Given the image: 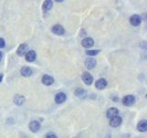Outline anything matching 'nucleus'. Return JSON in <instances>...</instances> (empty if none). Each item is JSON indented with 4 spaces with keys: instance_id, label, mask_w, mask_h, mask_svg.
Segmentation results:
<instances>
[{
    "instance_id": "nucleus-1",
    "label": "nucleus",
    "mask_w": 147,
    "mask_h": 138,
    "mask_svg": "<svg viewBox=\"0 0 147 138\" xmlns=\"http://www.w3.org/2000/svg\"><path fill=\"white\" fill-rule=\"evenodd\" d=\"M122 119L120 118L119 115L118 116H115V117H113V118H111L110 119V126L111 127H118V126H120V124H122Z\"/></svg>"
},
{
    "instance_id": "nucleus-2",
    "label": "nucleus",
    "mask_w": 147,
    "mask_h": 138,
    "mask_svg": "<svg viewBox=\"0 0 147 138\" xmlns=\"http://www.w3.org/2000/svg\"><path fill=\"white\" fill-rule=\"evenodd\" d=\"M82 79H83V81L86 85H88V86H90L93 82V77L91 75V74H89L88 72H86L83 74Z\"/></svg>"
},
{
    "instance_id": "nucleus-3",
    "label": "nucleus",
    "mask_w": 147,
    "mask_h": 138,
    "mask_svg": "<svg viewBox=\"0 0 147 138\" xmlns=\"http://www.w3.org/2000/svg\"><path fill=\"white\" fill-rule=\"evenodd\" d=\"M122 102L125 106H132V104H134L135 102V98L132 96V95H128L126 97L123 98Z\"/></svg>"
},
{
    "instance_id": "nucleus-4",
    "label": "nucleus",
    "mask_w": 147,
    "mask_h": 138,
    "mask_svg": "<svg viewBox=\"0 0 147 138\" xmlns=\"http://www.w3.org/2000/svg\"><path fill=\"white\" fill-rule=\"evenodd\" d=\"M85 65H86V67L88 68V69H92V68L95 67V66H96L97 61H96V59H95V58L89 57V58H88V59L86 60Z\"/></svg>"
},
{
    "instance_id": "nucleus-5",
    "label": "nucleus",
    "mask_w": 147,
    "mask_h": 138,
    "mask_svg": "<svg viewBox=\"0 0 147 138\" xmlns=\"http://www.w3.org/2000/svg\"><path fill=\"white\" fill-rule=\"evenodd\" d=\"M29 50V47L28 45L26 43H22V44H20L19 47L18 48V51H17V53H18V55L19 56H23L26 55V53L28 52Z\"/></svg>"
},
{
    "instance_id": "nucleus-6",
    "label": "nucleus",
    "mask_w": 147,
    "mask_h": 138,
    "mask_svg": "<svg viewBox=\"0 0 147 138\" xmlns=\"http://www.w3.org/2000/svg\"><path fill=\"white\" fill-rule=\"evenodd\" d=\"M141 22H142V19H141V17L138 15H132L131 18H130V23H131L132 26L140 25Z\"/></svg>"
},
{
    "instance_id": "nucleus-7",
    "label": "nucleus",
    "mask_w": 147,
    "mask_h": 138,
    "mask_svg": "<svg viewBox=\"0 0 147 138\" xmlns=\"http://www.w3.org/2000/svg\"><path fill=\"white\" fill-rule=\"evenodd\" d=\"M41 82L44 84V85H46V86H51V84H53L54 79H53V77H51V75H43V77H42Z\"/></svg>"
},
{
    "instance_id": "nucleus-8",
    "label": "nucleus",
    "mask_w": 147,
    "mask_h": 138,
    "mask_svg": "<svg viewBox=\"0 0 147 138\" xmlns=\"http://www.w3.org/2000/svg\"><path fill=\"white\" fill-rule=\"evenodd\" d=\"M25 58H26V61L27 62H33L34 60L36 59V53L34 51H28L27 53H26L25 55Z\"/></svg>"
},
{
    "instance_id": "nucleus-9",
    "label": "nucleus",
    "mask_w": 147,
    "mask_h": 138,
    "mask_svg": "<svg viewBox=\"0 0 147 138\" xmlns=\"http://www.w3.org/2000/svg\"><path fill=\"white\" fill-rule=\"evenodd\" d=\"M29 129H31V131L33 132V133H36L40 130L41 128V123L37 122V121H32L31 123H29Z\"/></svg>"
},
{
    "instance_id": "nucleus-10",
    "label": "nucleus",
    "mask_w": 147,
    "mask_h": 138,
    "mask_svg": "<svg viewBox=\"0 0 147 138\" xmlns=\"http://www.w3.org/2000/svg\"><path fill=\"white\" fill-rule=\"evenodd\" d=\"M119 115V110L118 109H116V108H110L108 110V112H107V117L109 118V119H111V118H113L115 116H118Z\"/></svg>"
},
{
    "instance_id": "nucleus-11",
    "label": "nucleus",
    "mask_w": 147,
    "mask_h": 138,
    "mask_svg": "<svg viewBox=\"0 0 147 138\" xmlns=\"http://www.w3.org/2000/svg\"><path fill=\"white\" fill-rule=\"evenodd\" d=\"M51 30H53V33L57 34V35L64 34V29H63V27L61 25H54L53 28H51Z\"/></svg>"
},
{
    "instance_id": "nucleus-12",
    "label": "nucleus",
    "mask_w": 147,
    "mask_h": 138,
    "mask_svg": "<svg viewBox=\"0 0 147 138\" xmlns=\"http://www.w3.org/2000/svg\"><path fill=\"white\" fill-rule=\"evenodd\" d=\"M65 100H66V95L63 92H60L55 96V102L58 104L63 103V102L65 101Z\"/></svg>"
},
{
    "instance_id": "nucleus-13",
    "label": "nucleus",
    "mask_w": 147,
    "mask_h": 138,
    "mask_svg": "<svg viewBox=\"0 0 147 138\" xmlns=\"http://www.w3.org/2000/svg\"><path fill=\"white\" fill-rule=\"evenodd\" d=\"M107 81H106V79L104 78H99L98 81L96 82V88H98V90H103V88H105L107 87Z\"/></svg>"
},
{
    "instance_id": "nucleus-14",
    "label": "nucleus",
    "mask_w": 147,
    "mask_h": 138,
    "mask_svg": "<svg viewBox=\"0 0 147 138\" xmlns=\"http://www.w3.org/2000/svg\"><path fill=\"white\" fill-rule=\"evenodd\" d=\"M81 43L85 48H90L94 45V41H93V39L88 37V38H85L83 41L81 42Z\"/></svg>"
},
{
    "instance_id": "nucleus-15",
    "label": "nucleus",
    "mask_w": 147,
    "mask_h": 138,
    "mask_svg": "<svg viewBox=\"0 0 147 138\" xmlns=\"http://www.w3.org/2000/svg\"><path fill=\"white\" fill-rule=\"evenodd\" d=\"M20 72L23 77H29V75H32V69L28 67V66H24V67L21 68Z\"/></svg>"
},
{
    "instance_id": "nucleus-16",
    "label": "nucleus",
    "mask_w": 147,
    "mask_h": 138,
    "mask_svg": "<svg viewBox=\"0 0 147 138\" xmlns=\"http://www.w3.org/2000/svg\"><path fill=\"white\" fill-rule=\"evenodd\" d=\"M137 129L142 133L147 130V122L145 120H142V121L139 122V123H138V125H137Z\"/></svg>"
},
{
    "instance_id": "nucleus-17",
    "label": "nucleus",
    "mask_w": 147,
    "mask_h": 138,
    "mask_svg": "<svg viewBox=\"0 0 147 138\" xmlns=\"http://www.w3.org/2000/svg\"><path fill=\"white\" fill-rule=\"evenodd\" d=\"M14 102L17 104V105H22L24 102H25V98L21 95H17L15 98H14Z\"/></svg>"
},
{
    "instance_id": "nucleus-18",
    "label": "nucleus",
    "mask_w": 147,
    "mask_h": 138,
    "mask_svg": "<svg viewBox=\"0 0 147 138\" xmlns=\"http://www.w3.org/2000/svg\"><path fill=\"white\" fill-rule=\"evenodd\" d=\"M51 7H53V1H51V0H45L44 3H43V6H42L43 10L44 11L50 10Z\"/></svg>"
},
{
    "instance_id": "nucleus-19",
    "label": "nucleus",
    "mask_w": 147,
    "mask_h": 138,
    "mask_svg": "<svg viewBox=\"0 0 147 138\" xmlns=\"http://www.w3.org/2000/svg\"><path fill=\"white\" fill-rule=\"evenodd\" d=\"M76 96L80 98V99H84V98L86 97V92L83 88H77L76 90Z\"/></svg>"
},
{
    "instance_id": "nucleus-20",
    "label": "nucleus",
    "mask_w": 147,
    "mask_h": 138,
    "mask_svg": "<svg viewBox=\"0 0 147 138\" xmlns=\"http://www.w3.org/2000/svg\"><path fill=\"white\" fill-rule=\"evenodd\" d=\"M98 53H99V50H88L86 52V55H90V56H96Z\"/></svg>"
},
{
    "instance_id": "nucleus-21",
    "label": "nucleus",
    "mask_w": 147,
    "mask_h": 138,
    "mask_svg": "<svg viewBox=\"0 0 147 138\" xmlns=\"http://www.w3.org/2000/svg\"><path fill=\"white\" fill-rule=\"evenodd\" d=\"M5 40L2 39V38H0V48H4L5 47Z\"/></svg>"
},
{
    "instance_id": "nucleus-22",
    "label": "nucleus",
    "mask_w": 147,
    "mask_h": 138,
    "mask_svg": "<svg viewBox=\"0 0 147 138\" xmlns=\"http://www.w3.org/2000/svg\"><path fill=\"white\" fill-rule=\"evenodd\" d=\"M46 138H57V136L53 135V133H49V135H47Z\"/></svg>"
},
{
    "instance_id": "nucleus-23",
    "label": "nucleus",
    "mask_w": 147,
    "mask_h": 138,
    "mask_svg": "<svg viewBox=\"0 0 147 138\" xmlns=\"http://www.w3.org/2000/svg\"><path fill=\"white\" fill-rule=\"evenodd\" d=\"M2 79H3V75H2V74H0V82L2 81Z\"/></svg>"
},
{
    "instance_id": "nucleus-24",
    "label": "nucleus",
    "mask_w": 147,
    "mask_h": 138,
    "mask_svg": "<svg viewBox=\"0 0 147 138\" xmlns=\"http://www.w3.org/2000/svg\"><path fill=\"white\" fill-rule=\"evenodd\" d=\"M1 59H2V53H0V61H1Z\"/></svg>"
},
{
    "instance_id": "nucleus-25",
    "label": "nucleus",
    "mask_w": 147,
    "mask_h": 138,
    "mask_svg": "<svg viewBox=\"0 0 147 138\" xmlns=\"http://www.w3.org/2000/svg\"><path fill=\"white\" fill-rule=\"evenodd\" d=\"M54 1H56V2H62L63 0H54Z\"/></svg>"
},
{
    "instance_id": "nucleus-26",
    "label": "nucleus",
    "mask_w": 147,
    "mask_h": 138,
    "mask_svg": "<svg viewBox=\"0 0 147 138\" xmlns=\"http://www.w3.org/2000/svg\"><path fill=\"white\" fill-rule=\"evenodd\" d=\"M106 138H111V136H110V135H107Z\"/></svg>"
}]
</instances>
